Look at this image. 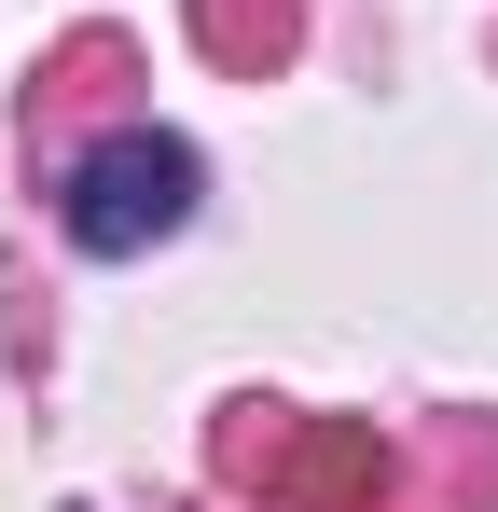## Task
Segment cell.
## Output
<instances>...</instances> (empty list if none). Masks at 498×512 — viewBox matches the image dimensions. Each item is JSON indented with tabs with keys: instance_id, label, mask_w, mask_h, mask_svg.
Segmentation results:
<instances>
[{
	"instance_id": "cell-1",
	"label": "cell",
	"mask_w": 498,
	"mask_h": 512,
	"mask_svg": "<svg viewBox=\"0 0 498 512\" xmlns=\"http://www.w3.org/2000/svg\"><path fill=\"white\" fill-rule=\"evenodd\" d=\"M194 194H208L194 139H166V125H111V139L56 180V222H70V250L139 263V250H166V236L194 222Z\"/></svg>"
},
{
	"instance_id": "cell-2",
	"label": "cell",
	"mask_w": 498,
	"mask_h": 512,
	"mask_svg": "<svg viewBox=\"0 0 498 512\" xmlns=\"http://www.w3.org/2000/svg\"><path fill=\"white\" fill-rule=\"evenodd\" d=\"M249 471H263L291 512H360V499H388V443H374V429H346V416L291 429V443H263Z\"/></svg>"
}]
</instances>
